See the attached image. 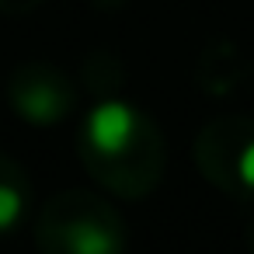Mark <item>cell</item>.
<instances>
[{"instance_id": "1", "label": "cell", "mask_w": 254, "mask_h": 254, "mask_svg": "<svg viewBox=\"0 0 254 254\" xmlns=\"http://www.w3.org/2000/svg\"><path fill=\"white\" fill-rule=\"evenodd\" d=\"M132 126H136V119L122 101H105L91 112L87 132H91V143L101 153H122L132 139Z\"/></svg>"}, {"instance_id": "2", "label": "cell", "mask_w": 254, "mask_h": 254, "mask_svg": "<svg viewBox=\"0 0 254 254\" xmlns=\"http://www.w3.org/2000/svg\"><path fill=\"white\" fill-rule=\"evenodd\" d=\"M73 247H77L80 254H98V251H108L112 240H108L105 233H98L94 226H84V230L73 233Z\"/></svg>"}, {"instance_id": "3", "label": "cell", "mask_w": 254, "mask_h": 254, "mask_svg": "<svg viewBox=\"0 0 254 254\" xmlns=\"http://www.w3.org/2000/svg\"><path fill=\"white\" fill-rule=\"evenodd\" d=\"M25 108L32 112V119H53V112H56V98L49 94V91H32L28 98H25Z\"/></svg>"}, {"instance_id": "4", "label": "cell", "mask_w": 254, "mask_h": 254, "mask_svg": "<svg viewBox=\"0 0 254 254\" xmlns=\"http://www.w3.org/2000/svg\"><path fill=\"white\" fill-rule=\"evenodd\" d=\"M18 212H21V198H18V191H14L11 185H0V226L14 223Z\"/></svg>"}, {"instance_id": "5", "label": "cell", "mask_w": 254, "mask_h": 254, "mask_svg": "<svg viewBox=\"0 0 254 254\" xmlns=\"http://www.w3.org/2000/svg\"><path fill=\"white\" fill-rule=\"evenodd\" d=\"M237 171H240V181L254 188V143H251V146L240 153V160H237Z\"/></svg>"}]
</instances>
